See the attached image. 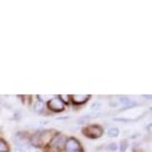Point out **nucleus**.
Listing matches in <instances>:
<instances>
[{
	"instance_id": "f257e3e1",
	"label": "nucleus",
	"mask_w": 152,
	"mask_h": 152,
	"mask_svg": "<svg viewBox=\"0 0 152 152\" xmlns=\"http://www.w3.org/2000/svg\"><path fill=\"white\" fill-rule=\"evenodd\" d=\"M66 142H67V138L63 135H58L52 140L51 145L47 148L46 152H60L61 149L64 147Z\"/></svg>"
},
{
	"instance_id": "f03ea898",
	"label": "nucleus",
	"mask_w": 152,
	"mask_h": 152,
	"mask_svg": "<svg viewBox=\"0 0 152 152\" xmlns=\"http://www.w3.org/2000/svg\"><path fill=\"white\" fill-rule=\"evenodd\" d=\"M84 132L86 133V135H88V137H91V138H97V137L102 136V129L97 125H91V126H88V127L84 130Z\"/></svg>"
},
{
	"instance_id": "7ed1b4c3",
	"label": "nucleus",
	"mask_w": 152,
	"mask_h": 152,
	"mask_svg": "<svg viewBox=\"0 0 152 152\" xmlns=\"http://www.w3.org/2000/svg\"><path fill=\"white\" fill-rule=\"evenodd\" d=\"M48 107L54 111H62L64 110V104L59 97H54L53 99H51L48 104Z\"/></svg>"
},
{
	"instance_id": "20e7f679",
	"label": "nucleus",
	"mask_w": 152,
	"mask_h": 152,
	"mask_svg": "<svg viewBox=\"0 0 152 152\" xmlns=\"http://www.w3.org/2000/svg\"><path fill=\"white\" fill-rule=\"evenodd\" d=\"M66 147H67V150L69 152H73V151H80V143L77 141L76 139L71 138L70 140H68L67 143H66Z\"/></svg>"
},
{
	"instance_id": "39448f33",
	"label": "nucleus",
	"mask_w": 152,
	"mask_h": 152,
	"mask_svg": "<svg viewBox=\"0 0 152 152\" xmlns=\"http://www.w3.org/2000/svg\"><path fill=\"white\" fill-rule=\"evenodd\" d=\"M88 99H90V96H88V94H76V96H73L74 102H76V104H84Z\"/></svg>"
},
{
	"instance_id": "423d86ee",
	"label": "nucleus",
	"mask_w": 152,
	"mask_h": 152,
	"mask_svg": "<svg viewBox=\"0 0 152 152\" xmlns=\"http://www.w3.org/2000/svg\"><path fill=\"white\" fill-rule=\"evenodd\" d=\"M119 134V129L117 127H110L107 130V135L110 137H117Z\"/></svg>"
},
{
	"instance_id": "0eeeda50",
	"label": "nucleus",
	"mask_w": 152,
	"mask_h": 152,
	"mask_svg": "<svg viewBox=\"0 0 152 152\" xmlns=\"http://www.w3.org/2000/svg\"><path fill=\"white\" fill-rule=\"evenodd\" d=\"M120 102H121L122 104H124V105H127V107H129V105H132L133 104V102L131 99H129L128 97H126V96H121L120 97Z\"/></svg>"
},
{
	"instance_id": "6e6552de",
	"label": "nucleus",
	"mask_w": 152,
	"mask_h": 152,
	"mask_svg": "<svg viewBox=\"0 0 152 152\" xmlns=\"http://www.w3.org/2000/svg\"><path fill=\"white\" fill-rule=\"evenodd\" d=\"M43 108H44V104L42 102H35V104H34V110L37 111V113H40V111L43 110Z\"/></svg>"
},
{
	"instance_id": "1a4fd4ad",
	"label": "nucleus",
	"mask_w": 152,
	"mask_h": 152,
	"mask_svg": "<svg viewBox=\"0 0 152 152\" xmlns=\"http://www.w3.org/2000/svg\"><path fill=\"white\" fill-rule=\"evenodd\" d=\"M8 151V146L3 140H0V152H7Z\"/></svg>"
},
{
	"instance_id": "9d476101",
	"label": "nucleus",
	"mask_w": 152,
	"mask_h": 152,
	"mask_svg": "<svg viewBox=\"0 0 152 152\" xmlns=\"http://www.w3.org/2000/svg\"><path fill=\"white\" fill-rule=\"evenodd\" d=\"M127 147H128V142L126 141V140H123V141H121V143H120V151L125 152L126 149H127Z\"/></svg>"
},
{
	"instance_id": "9b49d317",
	"label": "nucleus",
	"mask_w": 152,
	"mask_h": 152,
	"mask_svg": "<svg viewBox=\"0 0 152 152\" xmlns=\"http://www.w3.org/2000/svg\"><path fill=\"white\" fill-rule=\"evenodd\" d=\"M100 107H102V104L99 102H94V104H91V110H93L94 111H96V110H99Z\"/></svg>"
},
{
	"instance_id": "f8f14e48",
	"label": "nucleus",
	"mask_w": 152,
	"mask_h": 152,
	"mask_svg": "<svg viewBox=\"0 0 152 152\" xmlns=\"http://www.w3.org/2000/svg\"><path fill=\"white\" fill-rule=\"evenodd\" d=\"M107 149L108 150H110V151H115L116 149H117V144L116 143H110V145L107 146Z\"/></svg>"
},
{
	"instance_id": "ddd939ff",
	"label": "nucleus",
	"mask_w": 152,
	"mask_h": 152,
	"mask_svg": "<svg viewBox=\"0 0 152 152\" xmlns=\"http://www.w3.org/2000/svg\"><path fill=\"white\" fill-rule=\"evenodd\" d=\"M59 99H61L62 102H69V99H70V96H60Z\"/></svg>"
},
{
	"instance_id": "4468645a",
	"label": "nucleus",
	"mask_w": 152,
	"mask_h": 152,
	"mask_svg": "<svg viewBox=\"0 0 152 152\" xmlns=\"http://www.w3.org/2000/svg\"><path fill=\"white\" fill-rule=\"evenodd\" d=\"M39 97H40V99H42L43 100H45V99H50L51 96H40Z\"/></svg>"
},
{
	"instance_id": "2eb2a0df",
	"label": "nucleus",
	"mask_w": 152,
	"mask_h": 152,
	"mask_svg": "<svg viewBox=\"0 0 152 152\" xmlns=\"http://www.w3.org/2000/svg\"><path fill=\"white\" fill-rule=\"evenodd\" d=\"M14 152H25V151H24V149H22L21 147H19V148H16Z\"/></svg>"
},
{
	"instance_id": "dca6fc26",
	"label": "nucleus",
	"mask_w": 152,
	"mask_h": 152,
	"mask_svg": "<svg viewBox=\"0 0 152 152\" xmlns=\"http://www.w3.org/2000/svg\"><path fill=\"white\" fill-rule=\"evenodd\" d=\"M117 104H118V102H110V107H117Z\"/></svg>"
},
{
	"instance_id": "f3484780",
	"label": "nucleus",
	"mask_w": 152,
	"mask_h": 152,
	"mask_svg": "<svg viewBox=\"0 0 152 152\" xmlns=\"http://www.w3.org/2000/svg\"><path fill=\"white\" fill-rule=\"evenodd\" d=\"M73 152H81V151H73Z\"/></svg>"
}]
</instances>
